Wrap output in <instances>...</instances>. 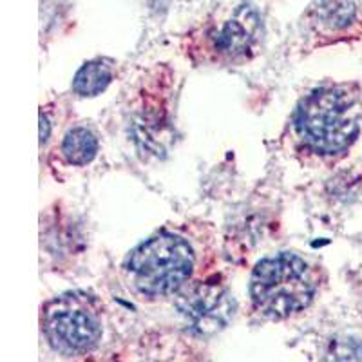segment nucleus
I'll list each match as a JSON object with an SVG mask.
<instances>
[{"label": "nucleus", "instance_id": "nucleus-8", "mask_svg": "<svg viewBox=\"0 0 362 362\" xmlns=\"http://www.w3.org/2000/svg\"><path fill=\"white\" fill-rule=\"evenodd\" d=\"M98 153V140L90 131L76 127L66 134L62 141V154L67 163L87 165Z\"/></svg>", "mask_w": 362, "mask_h": 362}, {"label": "nucleus", "instance_id": "nucleus-4", "mask_svg": "<svg viewBox=\"0 0 362 362\" xmlns=\"http://www.w3.org/2000/svg\"><path fill=\"white\" fill-rule=\"evenodd\" d=\"M42 329L53 350L80 355L98 344L103 332V306L87 292H67L47 303Z\"/></svg>", "mask_w": 362, "mask_h": 362}, {"label": "nucleus", "instance_id": "nucleus-9", "mask_svg": "<svg viewBox=\"0 0 362 362\" xmlns=\"http://www.w3.org/2000/svg\"><path fill=\"white\" fill-rule=\"evenodd\" d=\"M317 18L332 29L350 25L355 17V6L351 0H319L315 8Z\"/></svg>", "mask_w": 362, "mask_h": 362}, {"label": "nucleus", "instance_id": "nucleus-3", "mask_svg": "<svg viewBox=\"0 0 362 362\" xmlns=\"http://www.w3.org/2000/svg\"><path fill=\"white\" fill-rule=\"evenodd\" d=\"M317 288L319 276L315 268L288 252L263 259L252 272V303L268 319L299 313L312 303Z\"/></svg>", "mask_w": 362, "mask_h": 362}, {"label": "nucleus", "instance_id": "nucleus-11", "mask_svg": "<svg viewBox=\"0 0 362 362\" xmlns=\"http://www.w3.org/2000/svg\"><path fill=\"white\" fill-rule=\"evenodd\" d=\"M49 122L45 119L44 115H40V144H45L47 141V138H49Z\"/></svg>", "mask_w": 362, "mask_h": 362}, {"label": "nucleus", "instance_id": "nucleus-10", "mask_svg": "<svg viewBox=\"0 0 362 362\" xmlns=\"http://www.w3.org/2000/svg\"><path fill=\"white\" fill-rule=\"evenodd\" d=\"M326 362H362V342L348 335L332 339L326 350Z\"/></svg>", "mask_w": 362, "mask_h": 362}, {"label": "nucleus", "instance_id": "nucleus-1", "mask_svg": "<svg viewBox=\"0 0 362 362\" xmlns=\"http://www.w3.org/2000/svg\"><path fill=\"white\" fill-rule=\"evenodd\" d=\"M196 254L185 239L160 234L136 247L124 263V279L134 293L158 299L180 292L189 284Z\"/></svg>", "mask_w": 362, "mask_h": 362}, {"label": "nucleus", "instance_id": "nucleus-5", "mask_svg": "<svg viewBox=\"0 0 362 362\" xmlns=\"http://www.w3.org/2000/svg\"><path fill=\"white\" fill-rule=\"evenodd\" d=\"M176 308L192 332L216 334L234 315V299L218 283L185 284L177 292Z\"/></svg>", "mask_w": 362, "mask_h": 362}, {"label": "nucleus", "instance_id": "nucleus-2", "mask_svg": "<svg viewBox=\"0 0 362 362\" xmlns=\"http://www.w3.org/2000/svg\"><path fill=\"white\" fill-rule=\"evenodd\" d=\"M296 125L300 138L315 153H341L361 131L357 93L344 86L315 90L300 103Z\"/></svg>", "mask_w": 362, "mask_h": 362}, {"label": "nucleus", "instance_id": "nucleus-6", "mask_svg": "<svg viewBox=\"0 0 362 362\" xmlns=\"http://www.w3.org/2000/svg\"><path fill=\"white\" fill-rule=\"evenodd\" d=\"M257 28H259L257 15L252 9H239L235 18H232V21L223 25L216 45H218V49L221 53L228 54V57H241L247 51H250Z\"/></svg>", "mask_w": 362, "mask_h": 362}, {"label": "nucleus", "instance_id": "nucleus-7", "mask_svg": "<svg viewBox=\"0 0 362 362\" xmlns=\"http://www.w3.org/2000/svg\"><path fill=\"white\" fill-rule=\"evenodd\" d=\"M112 80V64L109 60H90L80 67L73 80V90L80 96H96L107 89Z\"/></svg>", "mask_w": 362, "mask_h": 362}]
</instances>
